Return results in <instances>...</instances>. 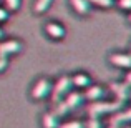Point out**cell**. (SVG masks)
Listing matches in <instances>:
<instances>
[{"instance_id":"8992f818","label":"cell","mask_w":131,"mask_h":128,"mask_svg":"<svg viewBox=\"0 0 131 128\" xmlns=\"http://www.w3.org/2000/svg\"><path fill=\"white\" fill-rule=\"evenodd\" d=\"M45 33H47V37H50V38H53V40H61L67 35V30L58 22H48L47 25H45Z\"/></svg>"},{"instance_id":"52a82bcc","label":"cell","mask_w":131,"mask_h":128,"mask_svg":"<svg viewBox=\"0 0 131 128\" xmlns=\"http://www.w3.org/2000/svg\"><path fill=\"white\" fill-rule=\"evenodd\" d=\"M108 60L113 67L131 70V53H111Z\"/></svg>"},{"instance_id":"5bb4252c","label":"cell","mask_w":131,"mask_h":128,"mask_svg":"<svg viewBox=\"0 0 131 128\" xmlns=\"http://www.w3.org/2000/svg\"><path fill=\"white\" fill-rule=\"evenodd\" d=\"M51 3H53V0H35V2H33V12L40 15V13L47 12V10L50 8Z\"/></svg>"},{"instance_id":"44dd1931","label":"cell","mask_w":131,"mask_h":128,"mask_svg":"<svg viewBox=\"0 0 131 128\" xmlns=\"http://www.w3.org/2000/svg\"><path fill=\"white\" fill-rule=\"evenodd\" d=\"M7 20H8V10L0 7V23H2V22H7Z\"/></svg>"},{"instance_id":"7c38bea8","label":"cell","mask_w":131,"mask_h":128,"mask_svg":"<svg viewBox=\"0 0 131 128\" xmlns=\"http://www.w3.org/2000/svg\"><path fill=\"white\" fill-rule=\"evenodd\" d=\"M58 125H60V118L53 112L43 113V116H42V126L43 128H58Z\"/></svg>"},{"instance_id":"2e32d148","label":"cell","mask_w":131,"mask_h":128,"mask_svg":"<svg viewBox=\"0 0 131 128\" xmlns=\"http://www.w3.org/2000/svg\"><path fill=\"white\" fill-rule=\"evenodd\" d=\"M58 128H85V125H83V122H80V120H70V122L60 123Z\"/></svg>"},{"instance_id":"30bf717a","label":"cell","mask_w":131,"mask_h":128,"mask_svg":"<svg viewBox=\"0 0 131 128\" xmlns=\"http://www.w3.org/2000/svg\"><path fill=\"white\" fill-rule=\"evenodd\" d=\"M63 102H65V105H67L68 110H75L83 103V93L77 92V90H75V92H68L67 96L63 98Z\"/></svg>"},{"instance_id":"cb8c5ba5","label":"cell","mask_w":131,"mask_h":128,"mask_svg":"<svg viewBox=\"0 0 131 128\" xmlns=\"http://www.w3.org/2000/svg\"><path fill=\"white\" fill-rule=\"evenodd\" d=\"M2 37H3V30L0 28V40H2Z\"/></svg>"},{"instance_id":"4fadbf2b","label":"cell","mask_w":131,"mask_h":128,"mask_svg":"<svg viewBox=\"0 0 131 128\" xmlns=\"http://www.w3.org/2000/svg\"><path fill=\"white\" fill-rule=\"evenodd\" d=\"M70 5L78 15H88L90 13V2L88 0H70Z\"/></svg>"},{"instance_id":"9a60e30c","label":"cell","mask_w":131,"mask_h":128,"mask_svg":"<svg viewBox=\"0 0 131 128\" xmlns=\"http://www.w3.org/2000/svg\"><path fill=\"white\" fill-rule=\"evenodd\" d=\"M70 112V110L67 108V105H65V102L63 100H60V102H57V103H53V113L58 116V118H61V116H65L67 113Z\"/></svg>"},{"instance_id":"484cf974","label":"cell","mask_w":131,"mask_h":128,"mask_svg":"<svg viewBox=\"0 0 131 128\" xmlns=\"http://www.w3.org/2000/svg\"><path fill=\"white\" fill-rule=\"evenodd\" d=\"M128 20H129V22H131V13H129V17H128Z\"/></svg>"},{"instance_id":"6da1fadb","label":"cell","mask_w":131,"mask_h":128,"mask_svg":"<svg viewBox=\"0 0 131 128\" xmlns=\"http://www.w3.org/2000/svg\"><path fill=\"white\" fill-rule=\"evenodd\" d=\"M125 105V103L121 102H116V100H113V102H103V100H98V102H91L88 105L86 108V113L90 116H101V115H106V113H115L118 112V110H121V106Z\"/></svg>"},{"instance_id":"83f0119b","label":"cell","mask_w":131,"mask_h":128,"mask_svg":"<svg viewBox=\"0 0 131 128\" xmlns=\"http://www.w3.org/2000/svg\"><path fill=\"white\" fill-rule=\"evenodd\" d=\"M125 128H131V126H125Z\"/></svg>"},{"instance_id":"7402d4cb","label":"cell","mask_w":131,"mask_h":128,"mask_svg":"<svg viewBox=\"0 0 131 128\" xmlns=\"http://www.w3.org/2000/svg\"><path fill=\"white\" fill-rule=\"evenodd\" d=\"M7 67H8V58L0 57V73H3V72L7 70Z\"/></svg>"},{"instance_id":"7a4b0ae2","label":"cell","mask_w":131,"mask_h":128,"mask_svg":"<svg viewBox=\"0 0 131 128\" xmlns=\"http://www.w3.org/2000/svg\"><path fill=\"white\" fill-rule=\"evenodd\" d=\"M71 77L68 75H61L58 77V80L55 83H51V90H50V100L51 103H57L60 100H63L67 96V93L71 90Z\"/></svg>"},{"instance_id":"ba28073f","label":"cell","mask_w":131,"mask_h":128,"mask_svg":"<svg viewBox=\"0 0 131 128\" xmlns=\"http://www.w3.org/2000/svg\"><path fill=\"white\" fill-rule=\"evenodd\" d=\"M106 95V88L101 85H90L86 86V92L83 93V100H88V102H98V100H103V96Z\"/></svg>"},{"instance_id":"ac0fdd59","label":"cell","mask_w":131,"mask_h":128,"mask_svg":"<svg viewBox=\"0 0 131 128\" xmlns=\"http://www.w3.org/2000/svg\"><path fill=\"white\" fill-rule=\"evenodd\" d=\"M88 2L96 7H101V8H110V7H113L115 0H88Z\"/></svg>"},{"instance_id":"d6986e66","label":"cell","mask_w":131,"mask_h":128,"mask_svg":"<svg viewBox=\"0 0 131 128\" xmlns=\"http://www.w3.org/2000/svg\"><path fill=\"white\" fill-rule=\"evenodd\" d=\"M3 5L8 12H15L20 7V0H3Z\"/></svg>"},{"instance_id":"9c48e42d","label":"cell","mask_w":131,"mask_h":128,"mask_svg":"<svg viewBox=\"0 0 131 128\" xmlns=\"http://www.w3.org/2000/svg\"><path fill=\"white\" fill-rule=\"evenodd\" d=\"M129 122H131V108L118 110L110 118V125H115V126H121L123 123H129Z\"/></svg>"},{"instance_id":"5b68a950","label":"cell","mask_w":131,"mask_h":128,"mask_svg":"<svg viewBox=\"0 0 131 128\" xmlns=\"http://www.w3.org/2000/svg\"><path fill=\"white\" fill-rule=\"evenodd\" d=\"M110 92L115 95V100L116 102H121L125 103L126 100L129 98V88L126 86L125 83H118V82H111V83L108 85Z\"/></svg>"},{"instance_id":"8fae6325","label":"cell","mask_w":131,"mask_h":128,"mask_svg":"<svg viewBox=\"0 0 131 128\" xmlns=\"http://www.w3.org/2000/svg\"><path fill=\"white\" fill-rule=\"evenodd\" d=\"M71 85L77 86V88H86L91 85V77L85 72H78L71 77Z\"/></svg>"},{"instance_id":"ffe728a7","label":"cell","mask_w":131,"mask_h":128,"mask_svg":"<svg viewBox=\"0 0 131 128\" xmlns=\"http://www.w3.org/2000/svg\"><path fill=\"white\" fill-rule=\"evenodd\" d=\"M118 7L121 10H131V0H118Z\"/></svg>"},{"instance_id":"e0dca14e","label":"cell","mask_w":131,"mask_h":128,"mask_svg":"<svg viewBox=\"0 0 131 128\" xmlns=\"http://www.w3.org/2000/svg\"><path fill=\"white\" fill-rule=\"evenodd\" d=\"M83 125H85V128H103L98 116H90L86 120V123H83Z\"/></svg>"},{"instance_id":"d4e9b609","label":"cell","mask_w":131,"mask_h":128,"mask_svg":"<svg viewBox=\"0 0 131 128\" xmlns=\"http://www.w3.org/2000/svg\"><path fill=\"white\" fill-rule=\"evenodd\" d=\"M108 128H119V126H115V125H108Z\"/></svg>"},{"instance_id":"603a6c76","label":"cell","mask_w":131,"mask_h":128,"mask_svg":"<svg viewBox=\"0 0 131 128\" xmlns=\"http://www.w3.org/2000/svg\"><path fill=\"white\" fill-rule=\"evenodd\" d=\"M123 83H125V85L131 90V70H128V73L125 75V82H123Z\"/></svg>"},{"instance_id":"277c9868","label":"cell","mask_w":131,"mask_h":128,"mask_svg":"<svg viewBox=\"0 0 131 128\" xmlns=\"http://www.w3.org/2000/svg\"><path fill=\"white\" fill-rule=\"evenodd\" d=\"M22 50V43L18 40H3L0 42V57L2 58H10L13 55H17Z\"/></svg>"},{"instance_id":"4316f807","label":"cell","mask_w":131,"mask_h":128,"mask_svg":"<svg viewBox=\"0 0 131 128\" xmlns=\"http://www.w3.org/2000/svg\"><path fill=\"white\" fill-rule=\"evenodd\" d=\"M129 98H131V90H129Z\"/></svg>"},{"instance_id":"3957f363","label":"cell","mask_w":131,"mask_h":128,"mask_svg":"<svg viewBox=\"0 0 131 128\" xmlns=\"http://www.w3.org/2000/svg\"><path fill=\"white\" fill-rule=\"evenodd\" d=\"M50 90H51L50 78L42 77L33 83L32 90H30V96H32V100H35V102H40V100L47 98V96L50 95Z\"/></svg>"}]
</instances>
